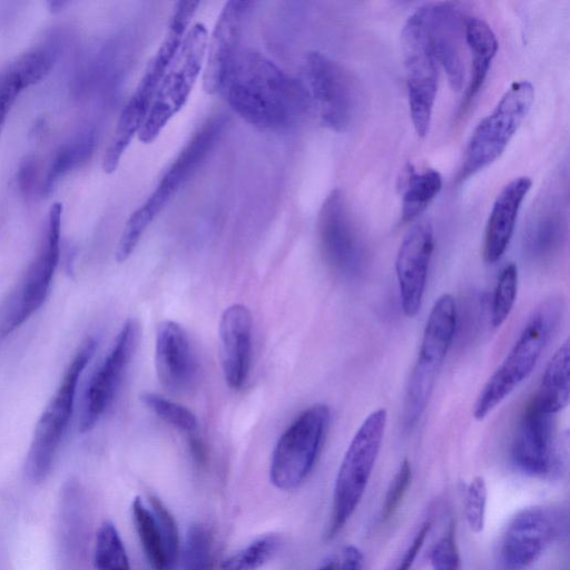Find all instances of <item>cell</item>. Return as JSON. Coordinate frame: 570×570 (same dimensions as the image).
Listing matches in <instances>:
<instances>
[{"label": "cell", "mask_w": 570, "mask_h": 570, "mask_svg": "<svg viewBox=\"0 0 570 570\" xmlns=\"http://www.w3.org/2000/svg\"><path fill=\"white\" fill-rule=\"evenodd\" d=\"M230 108L262 130L293 124L307 104L299 81L257 50H239L224 83Z\"/></svg>", "instance_id": "cell-1"}, {"label": "cell", "mask_w": 570, "mask_h": 570, "mask_svg": "<svg viewBox=\"0 0 570 570\" xmlns=\"http://www.w3.org/2000/svg\"><path fill=\"white\" fill-rule=\"evenodd\" d=\"M561 316L562 303L558 298H549L534 309L509 354L480 392L473 409L476 420H483L530 375Z\"/></svg>", "instance_id": "cell-2"}, {"label": "cell", "mask_w": 570, "mask_h": 570, "mask_svg": "<svg viewBox=\"0 0 570 570\" xmlns=\"http://www.w3.org/2000/svg\"><path fill=\"white\" fill-rule=\"evenodd\" d=\"M386 417L384 409L370 413L348 444L335 479L327 540L341 532L364 495L380 453Z\"/></svg>", "instance_id": "cell-3"}, {"label": "cell", "mask_w": 570, "mask_h": 570, "mask_svg": "<svg viewBox=\"0 0 570 570\" xmlns=\"http://www.w3.org/2000/svg\"><path fill=\"white\" fill-rule=\"evenodd\" d=\"M299 81L308 110L334 131H345L353 122L360 104L354 77L337 61L320 51L305 53Z\"/></svg>", "instance_id": "cell-4"}, {"label": "cell", "mask_w": 570, "mask_h": 570, "mask_svg": "<svg viewBox=\"0 0 570 570\" xmlns=\"http://www.w3.org/2000/svg\"><path fill=\"white\" fill-rule=\"evenodd\" d=\"M208 31L204 23L190 26L160 80L146 119L139 129L142 144L153 142L184 107L204 66Z\"/></svg>", "instance_id": "cell-5"}, {"label": "cell", "mask_w": 570, "mask_h": 570, "mask_svg": "<svg viewBox=\"0 0 570 570\" xmlns=\"http://www.w3.org/2000/svg\"><path fill=\"white\" fill-rule=\"evenodd\" d=\"M456 326V306L451 294L441 295L428 317L419 355L405 392L403 420L412 429L423 414L438 373L451 346Z\"/></svg>", "instance_id": "cell-6"}, {"label": "cell", "mask_w": 570, "mask_h": 570, "mask_svg": "<svg viewBox=\"0 0 570 570\" xmlns=\"http://www.w3.org/2000/svg\"><path fill=\"white\" fill-rule=\"evenodd\" d=\"M62 205L53 203L38 252L17 286L0 304V345L45 302L60 253Z\"/></svg>", "instance_id": "cell-7"}, {"label": "cell", "mask_w": 570, "mask_h": 570, "mask_svg": "<svg viewBox=\"0 0 570 570\" xmlns=\"http://www.w3.org/2000/svg\"><path fill=\"white\" fill-rule=\"evenodd\" d=\"M534 89L527 80L513 82L493 110L473 130L465 147L459 180H465L501 156L527 117Z\"/></svg>", "instance_id": "cell-8"}, {"label": "cell", "mask_w": 570, "mask_h": 570, "mask_svg": "<svg viewBox=\"0 0 570 570\" xmlns=\"http://www.w3.org/2000/svg\"><path fill=\"white\" fill-rule=\"evenodd\" d=\"M96 347L97 341L92 337L82 343L37 423L27 461L28 476L35 483L42 482L51 471L72 415L79 377L95 354Z\"/></svg>", "instance_id": "cell-9"}, {"label": "cell", "mask_w": 570, "mask_h": 570, "mask_svg": "<svg viewBox=\"0 0 570 570\" xmlns=\"http://www.w3.org/2000/svg\"><path fill=\"white\" fill-rule=\"evenodd\" d=\"M330 422V409H305L277 440L269 465L271 482L279 490L296 489L313 470Z\"/></svg>", "instance_id": "cell-10"}, {"label": "cell", "mask_w": 570, "mask_h": 570, "mask_svg": "<svg viewBox=\"0 0 570 570\" xmlns=\"http://www.w3.org/2000/svg\"><path fill=\"white\" fill-rule=\"evenodd\" d=\"M409 108L416 134L424 137L430 128L438 90V60L425 22V4L409 16L401 33Z\"/></svg>", "instance_id": "cell-11"}, {"label": "cell", "mask_w": 570, "mask_h": 570, "mask_svg": "<svg viewBox=\"0 0 570 570\" xmlns=\"http://www.w3.org/2000/svg\"><path fill=\"white\" fill-rule=\"evenodd\" d=\"M139 337L138 322L128 318L85 391L79 417V430L82 433L92 430L112 403L135 355Z\"/></svg>", "instance_id": "cell-12"}, {"label": "cell", "mask_w": 570, "mask_h": 570, "mask_svg": "<svg viewBox=\"0 0 570 570\" xmlns=\"http://www.w3.org/2000/svg\"><path fill=\"white\" fill-rule=\"evenodd\" d=\"M317 230L323 256L335 272L351 277L363 269L364 245L340 189L332 190L323 202Z\"/></svg>", "instance_id": "cell-13"}, {"label": "cell", "mask_w": 570, "mask_h": 570, "mask_svg": "<svg viewBox=\"0 0 570 570\" xmlns=\"http://www.w3.org/2000/svg\"><path fill=\"white\" fill-rule=\"evenodd\" d=\"M557 523L541 507L525 508L509 522L501 539L500 559L504 570H525L553 541Z\"/></svg>", "instance_id": "cell-14"}, {"label": "cell", "mask_w": 570, "mask_h": 570, "mask_svg": "<svg viewBox=\"0 0 570 570\" xmlns=\"http://www.w3.org/2000/svg\"><path fill=\"white\" fill-rule=\"evenodd\" d=\"M466 18L454 2L425 3V22L431 46L454 90L462 88L465 77Z\"/></svg>", "instance_id": "cell-15"}, {"label": "cell", "mask_w": 570, "mask_h": 570, "mask_svg": "<svg viewBox=\"0 0 570 570\" xmlns=\"http://www.w3.org/2000/svg\"><path fill=\"white\" fill-rule=\"evenodd\" d=\"M433 249L434 233L428 222L413 225L400 245L395 272L402 309L407 317L421 307Z\"/></svg>", "instance_id": "cell-16"}, {"label": "cell", "mask_w": 570, "mask_h": 570, "mask_svg": "<svg viewBox=\"0 0 570 570\" xmlns=\"http://www.w3.org/2000/svg\"><path fill=\"white\" fill-rule=\"evenodd\" d=\"M554 415L532 401L517 426L511 458L514 465L531 476L549 474L554 464Z\"/></svg>", "instance_id": "cell-17"}, {"label": "cell", "mask_w": 570, "mask_h": 570, "mask_svg": "<svg viewBox=\"0 0 570 570\" xmlns=\"http://www.w3.org/2000/svg\"><path fill=\"white\" fill-rule=\"evenodd\" d=\"M250 2L227 1L207 40L203 66V88L208 95L223 90L228 72L239 52L238 43L245 13Z\"/></svg>", "instance_id": "cell-18"}, {"label": "cell", "mask_w": 570, "mask_h": 570, "mask_svg": "<svg viewBox=\"0 0 570 570\" xmlns=\"http://www.w3.org/2000/svg\"><path fill=\"white\" fill-rule=\"evenodd\" d=\"M198 6V1H179L176 3L164 40L147 66L136 90L124 107L144 121L156 89L179 49Z\"/></svg>", "instance_id": "cell-19"}, {"label": "cell", "mask_w": 570, "mask_h": 570, "mask_svg": "<svg viewBox=\"0 0 570 570\" xmlns=\"http://www.w3.org/2000/svg\"><path fill=\"white\" fill-rule=\"evenodd\" d=\"M155 368L160 384L170 392L188 390L196 377L197 362L185 328L174 321L157 325Z\"/></svg>", "instance_id": "cell-20"}, {"label": "cell", "mask_w": 570, "mask_h": 570, "mask_svg": "<svg viewBox=\"0 0 570 570\" xmlns=\"http://www.w3.org/2000/svg\"><path fill=\"white\" fill-rule=\"evenodd\" d=\"M220 360L224 379L230 389H240L249 373L252 360L253 317L247 306L232 304L220 316Z\"/></svg>", "instance_id": "cell-21"}, {"label": "cell", "mask_w": 570, "mask_h": 570, "mask_svg": "<svg viewBox=\"0 0 570 570\" xmlns=\"http://www.w3.org/2000/svg\"><path fill=\"white\" fill-rule=\"evenodd\" d=\"M532 180L520 176L508 183L498 194L484 232L483 258L489 264L497 263L505 253L512 238L517 217Z\"/></svg>", "instance_id": "cell-22"}, {"label": "cell", "mask_w": 570, "mask_h": 570, "mask_svg": "<svg viewBox=\"0 0 570 570\" xmlns=\"http://www.w3.org/2000/svg\"><path fill=\"white\" fill-rule=\"evenodd\" d=\"M465 42L471 52V71L460 106L464 114L480 92L498 50V40L491 27L478 17L465 21Z\"/></svg>", "instance_id": "cell-23"}, {"label": "cell", "mask_w": 570, "mask_h": 570, "mask_svg": "<svg viewBox=\"0 0 570 570\" xmlns=\"http://www.w3.org/2000/svg\"><path fill=\"white\" fill-rule=\"evenodd\" d=\"M570 345L566 341L553 354L531 400L541 410L557 414L567 406L570 395Z\"/></svg>", "instance_id": "cell-24"}, {"label": "cell", "mask_w": 570, "mask_h": 570, "mask_svg": "<svg viewBox=\"0 0 570 570\" xmlns=\"http://www.w3.org/2000/svg\"><path fill=\"white\" fill-rule=\"evenodd\" d=\"M566 219L557 206H544L529 224L524 236V248L534 259L551 257L562 245Z\"/></svg>", "instance_id": "cell-25"}, {"label": "cell", "mask_w": 570, "mask_h": 570, "mask_svg": "<svg viewBox=\"0 0 570 570\" xmlns=\"http://www.w3.org/2000/svg\"><path fill=\"white\" fill-rule=\"evenodd\" d=\"M95 145L96 132L90 127L81 129L65 142L53 156L41 186V194L49 195L62 176L88 161Z\"/></svg>", "instance_id": "cell-26"}, {"label": "cell", "mask_w": 570, "mask_h": 570, "mask_svg": "<svg viewBox=\"0 0 570 570\" xmlns=\"http://www.w3.org/2000/svg\"><path fill=\"white\" fill-rule=\"evenodd\" d=\"M441 188L442 177L438 170L429 168L416 173L409 165L403 184L402 222L415 219L436 197Z\"/></svg>", "instance_id": "cell-27"}, {"label": "cell", "mask_w": 570, "mask_h": 570, "mask_svg": "<svg viewBox=\"0 0 570 570\" xmlns=\"http://www.w3.org/2000/svg\"><path fill=\"white\" fill-rule=\"evenodd\" d=\"M131 513L137 534L149 564L154 570H168L156 519L140 497L134 499Z\"/></svg>", "instance_id": "cell-28"}, {"label": "cell", "mask_w": 570, "mask_h": 570, "mask_svg": "<svg viewBox=\"0 0 570 570\" xmlns=\"http://www.w3.org/2000/svg\"><path fill=\"white\" fill-rule=\"evenodd\" d=\"M95 566L97 570H130L122 540L110 521H105L96 534Z\"/></svg>", "instance_id": "cell-29"}, {"label": "cell", "mask_w": 570, "mask_h": 570, "mask_svg": "<svg viewBox=\"0 0 570 570\" xmlns=\"http://www.w3.org/2000/svg\"><path fill=\"white\" fill-rule=\"evenodd\" d=\"M279 546L276 534L261 537L228 557L222 570H258L277 553Z\"/></svg>", "instance_id": "cell-30"}, {"label": "cell", "mask_w": 570, "mask_h": 570, "mask_svg": "<svg viewBox=\"0 0 570 570\" xmlns=\"http://www.w3.org/2000/svg\"><path fill=\"white\" fill-rule=\"evenodd\" d=\"M140 402L161 421L193 435L198 429V420L187 407L154 392L140 394Z\"/></svg>", "instance_id": "cell-31"}, {"label": "cell", "mask_w": 570, "mask_h": 570, "mask_svg": "<svg viewBox=\"0 0 570 570\" xmlns=\"http://www.w3.org/2000/svg\"><path fill=\"white\" fill-rule=\"evenodd\" d=\"M518 292V268L510 263L501 271L491 303V324L500 327L509 317Z\"/></svg>", "instance_id": "cell-32"}, {"label": "cell", "mask_w": 570, "mask_h": 570, "mask_svg": "<svg viewBox=\"0 0 570 570\" xmlns=\"http://www.w3.org/2000/svg\"><path fill=\"white\" fill-rule=\"evenodd\" d=\"M8 63L22 86L28 88L49 73L53 65V53L47 48H33L20 53Z\"/></svg>", "instance_id": "cell-33"}, {"label": "cell", "mask_w": 570, "mask_h": 570, "mask_svg": "<svg viewBox=\"0 0 570 570\" xmlns=\"http://www.w3.org/2000/svg\"><path fill=\"white\" fill-rule=\"evenodd\" d=\"M183 564L184 570H214L210 534L199 523L191 524L186 533Z\"/></svg>", "instance_id": "cell-34"}, {"label": "cell", "mask_w": 570, "mask_h": 570, "mask_svg": "<svg viewBox=\"0 0 570 570\" xmlns=\"http://www.w3.org/2000/svg\"><path fill=\"white\" fill-rule=\"evenodd\" d=\"M148 500L161 537L168 570H173L179 557V535L176 521L156 495H149Z\"/></svg>", "instance_id": "cell-35"}, {"label": "cell", "mask_w": 570, "mask_h": 570, "mask_svg": "<svg viewBox=\"0 0 570 570\" xmlns=\"http://www.w3.org/2000/svg\"><path fill=\"white\" fill-rule=\"evenodd\" d=\"M488 489L482 476H474L465 489L464 515L470 530L479 533L485 523Z\"/></svg>", "instance_id": "cell-36"}, {"label": "cell", "mask_w": 570, "mask_h": 570, "mask_svg": "<svg viewBox=\"0 0 570 570\" xmlns=\"http://www.w3.org/2000/svg\"><path fill=\"white\" fill-rule=\"evenodd\" d=\"M412 481V468L407 459L401 463L386 491L381 510V521L391 519L399 509Z\"/></svg>", "instance_id": "cell-37"}, {"label": "cell", "mask_w": 570, "mask_h": 570, "mask_svg": "<svg viewBox=\"0 0 570 570\" xmlns=\"http://www.w3.org/2000/svg\"><path fill=\"white\" fill-rule=\"evenodd\" d=\"M430 561L432 570H460L461 557L453 524L433 546Z\"/></svg>", "instance_id": "cell-38"}, {"label": "cell", "mask_w": 570, "mask_h": 570, "mask_svg": "<svg viewBox=\"0 0 570 570\" xmlns=\"http://www.w3.org/2000/svg\"><path fill=\"white\" fill-rule=\"evenodd\" d=\"M24 89L17 73L7 63L0 69V132L8 112Z\"/></svg>", "instance_id": "cell-39"}, {"label": "cell", "mask_w": 570, "mask_h": 570, "mask_svg": "<svg viewBox=\"0 0 570 570\" xmlns=\"http://www.w3.org/2000/svg\"><path fill=\"white\" fill-rule=\"evenodd\" d=\"M37 160L33 156H26L18 168L17 184L24 196H30L35 190L37 180Z\"/></svg>", "instance_id": "cell-40"}, {"label": "cell", "mask_w": 570, "mask_h": 570, "mask_svg": "<svg viewBox=\"0 0 570 570\" xmlns=\"http://www.w3.org/2000/svg\"><path fill=\"white\" fill-rule=\"evenodd\" d=\"M431 529V522L425 521L416 534L414 535L411 544L404 552L402 559L400 560L399 564L396 566L395 570H411L420 550L422 549L424 541L430 532Z\"/></svg>", "instance_id": "cell-41"}, {"label": "cell", "mask_w": 570, "mask_h": 570, "mask_svg": "<svg viewBox=\"0 0 570 570\" xmlns=\"http://www.w3.org/2000/svg\"><path fill=\"white\" fill-rule=\"evenodd\" d=\"M364 557L362 551L355 546H346L342 551V557L337 560V570H363Z\"/></svg>", "instance_id": "cell-42"}, {"label": "cell", "mask_w": 570, "mask_h": 570, "mask_svg": "<svg viewBox=\"0 0 570 570\" xmlns=\"http://www.w3.org/2000/svg\"><path fill=\"white\" fill-rule=\"evenodd\" d=\"M67 1L65 0H50L47 2L49 11L57 13L60 12L66 6Z\"/></svg>", "instance_id": "cell-43"}, {"label": "cell", "mask_w": 570, "mask_h": 570, "mask_svg": "<svg viewBox=\"0 0 570 570\" xmlns=\"http://www.w3.org/2000/svg\"><path fill=\"white\" fill-rule=\"evenodd\" d=\"M316 570H337V559H330Z\"/></svg>", "instance_id": "cell-44"}]
</instances>
